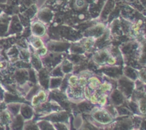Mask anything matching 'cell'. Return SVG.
<instances>
[{"instance_id":"obj_7","label":"cell","mask_w":146,"mask_h":130,"mask_svg":"<svg viewBox=\"0 0 146 130\" xmlns=\"http://www.w3.org/2000/svg\"><path fill=\"white\" fill-rule=\"evenodd\" d=\"M86 84V81L85 79H81L79 80V84L81 86H85Z\"/></svg>"},{"instance_id":"obj_8","label":"cell","mask_w":146,"mask_h":130,"mask_svg":"<svg viewBox=\"0 0 146 130\" xmlns=\"http://www.w3.org/2000/svg\"><path fill=\"white\" fill-rule=\"evenodd\" d=\"M115 62V59H113L112 58H110L109 60H108V63H110V64H114Z\"/></svg>"},{"instance_id":"obj_5","label":"cell","mask_w":146,"mask_h":130,"mask_svg":"<svg viewBox=\"0 0 146 130\" xmlns=\"http://www.w3.org/2000/svg\"><path fill=\"white\" fill-rule=\"evenodd\" d=\"M106 102V97H101V99H100V101H99V104L104 105V104H105Z\"/></svg>"},{"instance_id":"obj_1","label":"cell","mask_w":146,"mask_h":130,"mask_svg":"<svg viewBox=\"0 0 146 130\" xmlns=\"http://www.w3.org/2000/svg\"><path fill=\"white\" fill-rule=\"evenodd\" d=\"M45 98H46L45 93H44V91H41V92L38 94V95L36 96V97H34V98H33L32 104H34V105H36L40 101H43V100L45 99Z\"/></svg>"},{"instance_id":"obj_3","label":"cell","mask_w":146,"mask_h":130,"mask_svg":"<svg viewBox=\"0 0 146 130\" xmlns=\"http://www.w3.org/2000/svg\"><path fill=\"white\" fill-rule=\"evenodd\" d=\"M69 81H70V84H71V85L74 86L76 84L77 81H78V78H77L76 77H74H74H71V78H70Z\"/></svg>"},{"instance_id":"obj_2","label":"cell","mask_w":146,"mask_h":130,"mask_svg":"<svg viewBox=\"0 0 146 130\" xmlns=\"http://www.w3.org/2000/svg\"><path fill=\"white\" fill-rule=\"evenodd\" d=\"M100 84V81L95 77H92L89 79V86L91 89H95Z\"/></svg>"},{"instance_id":"obj_4","label":"cell","mask_w":146,"mask_h":130,"mask_svg":"<svg viewBox=\"0 0 146 130\" xmlns=\"http://www.w3.org/2000/svg\"><path fill=\"white\" fill-rule=\"evenodd\" d=\"M110 89H111V86H110L109 84H103V85L101 86V91H108V90H109Z\"/></svg>"},{"instance_id":"obj_6","label":"cell","mask_w":146,"mask_h":130,"mask_svg":"<svg viewBox=\"0 0 146 130\" xmlns=\"http://www.w3.org/2000/svg\"><path fill=\"white\" fill-rule=\"evenodd\" d=\"M91 101H92V103H96L97 101H98V99H97V97L96 95H93L92 97H91Z\"/></svg>"}]
</instances>
